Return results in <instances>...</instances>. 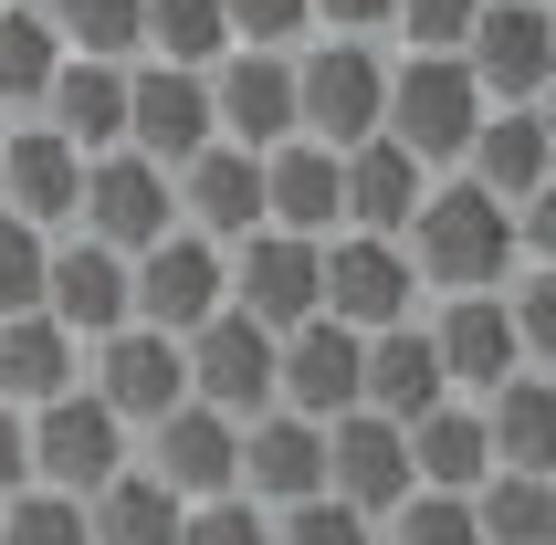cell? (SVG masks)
<instances>
[{
    "label": "cell",
    "instance_id": "1",
    "mask_svg": "<svg viewBox=\"0 0 556 545\" xmlns=\"http://www.w3.org/2000/svg\"><path fill=\"white\" fill-rule=\"evenodd\" d=\"M400 252H409V272H420V294H504V283L526 272L515 211H504L494 189H472L463 168H441V179L420 189Z\"/></svg>",
    "mask_w": 556,
    "mask_h": 545
},
{
    "label": "cell",
    "instance_id": "8",
    "mask_svg": "<svg viewBox=\"0 0 556 545\" xmlns=\"http://www.w3.org/2000/svg\"><path fill=\"white\" fill-rule=\"evenodd\" d=\"M85 389L116 409L126 430H148V420H168L189 398V357H179V335H157V326H105V335H85Z\"/></svg>",
    "mask_w": 556,
    "mask_h": 545
},
{
    "label": "cell",
    "instance_id": "28",
    "mask_svg": "<svg viewBox=\"0 0 556 545\" xmlns=\"http://www.w3.org/2000/svg\"><path fill=\"white\" fill-rule=\"evenodd\" d=\"M472 409H483L494 472H556V367H515V378L483 389Z\"/></svg>",
    "mask_w": 556,
    "mask_h": 545
},
{
    "label": "cell",
    "instance_id": "34",
    "mask_svg": "<svg viewBox=\"0 0 556 545\" xmlns=\"http://www.w3.org/2000/svg\"><path fill=\"white\" fill-rule=\"evenodd\" d=\"M220 53H231V31H220V0H148V63L211 74Z\"/></svg>",
    "mask_w": 556,
    "mask_h": 545
},
{
    "label": "cell",
    "instance_id": "10",
    "mask_svg": "<svg viewBox=\"0 0 556 545\" xmlns=\"http://www.w3.org/2000/svg\"><path fill=\"white\" fill-rule=\"evenodd\" d=\"M357 357H368V335L337 326V315L283 326L274 335V409H294V420H346V409H357Z\"/></svg>",
    "mask_w": 556,
    "mask_h": 545
},
{
    "label": "cell",
    "instance_id": "11",
    "mask_svg": "<svg viewBox=\"0 0 556 545\" xmlns=\"http://www.w3.org/2000/svg\"><path fill=\"white\" fill-rule=\"evenodd\" d=\"M126 315L157 335H189L200 315H220V242L200 231H157L137 263H126Z\"/></svg>",
    "mask_w": 556,
    "mask_h": 545
},
{
    "label": "cell",
    "instance_id": "40",
    "mask_svg": "<svg viewBox=\"0 0 556 545\" xmlns=\"http://www.w3.org/2000/svg\"><path fill=\"white\" fill-rule=\"evenodd\" d=\"M274 545H378V524L337 493H305V504H283L274 515Z\"/></svg>",
    "mask_w": 556,
    "mask_h": 545
},
{
    "label": "cell",
    "instance_id": "20",
    "mask_svg": "<svg viewBox=\"0 0 556 545\" xmlns=\"http://www.w3.org/2000/svg\"><path fill=\"white\" fill-rule=\"evenodd\" d=\"M326 493L337 504H357V515H389L400 493H420L409 483V441H400V420H378V409H346V420H326Z\"/></svg>",
    "mask_w": 556,
    "mask_h": 545
},
{
    "label": "cell",
    "instance_id": "18",
    "mask_svg": "<svg viewBox=\"0 0 556 545\" xmlns=\"http://www.w3.org/2000/svg\"><path fill=\"white\" fill-rule=\"evenodd\" d=\"M220 304H242L252 326H305L315 315V242H294V231H252V242L220 252Z\"/></svg>",
    "mask_w": 556,
    "mask_h": 545
},
{
    "label": "cell",
    "instance_id": "25",
    "mask_svg": "<svg viewBox=\"0 0 556 545\" xmlns=\"http://www.w3.org/2000/svg\"><path fill=\"white\" fill-rule=\"evenodd\" d=\"M42 315H53V326H74V335L126 326V252L85 242V231H63L53 263H42Z\"/></svg>",
    "mask_w": 556,
    "mask_h": 545
},
{
    "label": "cell",
    "instance_id": "42",
    "mask_svg": "<svg viewBox=\"0 0 556 545\" xmlns=\"http://www.w3.org/2000/svg\"><path fill=\"white\" fill-rule=\"evenodd\" d=\"M22 483H31V420L11 409V398H0V504H11Z\"/></svg>",
    "mask_w": 556,
    "mask_h": 545
},
{
    "label": "cell",
    "instance_id": "38",
    "mask_svg": "<svg viewBox=\"0 0 556 545\" xmlns=\"http://www.w3.org/2000/svg\"><path fill=\"white\" fill-rule=\"evenodd\" d=\"M483 0H389V42L400 53H463V31Z\"/></svg>",
    "mask_w": 556,
    "mask_h": 545
},
{
    "label": "cell",
    "instance_id": "9",
    "mask_svg": "<svg viewBox=\"0 0 556 545\" xmlns=\"http://www.w3.org/2000/svg\"><path fill=\"white\" fill-rule=\"evenodd\" d=\"M189 357V398L220 409V420H252V409H274V326H252L242 304H220L200 326L179 335Z\"/></svg>",
    "mask_w": 556,
    "mask_h": 545
},
{
    "label": "cell",
    "instance_id": "29",
    "mask_svg": "<svg viewBox=\"0 0 556 545\" xmlns=\"http://www.w3.org/2000/svg\"><path fill=\"white\" fill-rule=\"evenodd\" d=\"M400 441H409V483H420V493H472L483 472H494V441H483V409H472V398L420 409Z\"/></svg>",
    "mask_w": 556,
    "mask_h": 545
},
{
    "label": "cell",
    "instance_id": "36",
    "mask_svg": "<svg viewBox=\"0 0 556 545\" xmlns=\"http://www.w3.org/2000/svg\"><path fill=\"white\" fill-rule=\"evenodd\" d=\"M0 545H94V535H85V504H74V493L22 483L11 504H0Z\"/></svg>",
    "mask_w": 556,
    "mask_h": 545
},
{
    "label": "cell",
    "instance_id": "16",
    "mask_svg": "<svg viewBox=\"0 0 556 545\" xmlns=\"http://www.w3.org/2000/svg\"><path fill=\"white\" fill-rule=\"evenodd\" d=\"M211 137H231V148H283L294 137V53H231L211 63Z\"/></svg>",
    "mask_w": 556,
    "mask_h": 545
},
{
    "label": "cell",
    "instance_id": "12",
    "mask_svg": "<svg viewBox=\"0 0 556 545\" xmlns=\"http://www.w3.org/2000/svg\"><path fill=\"white\" fill-rule=\"evenodd\" d=\"M148 441V472L179 504H220V493H242V420H220V409H200V398H179L168 420L137 430Z\"/></svg>",
    "mask_w": 556,
    "mask_h": 545
},
{
    "label": "cell",
    "instance_id": "37",
    "mask_svg": "<svg viewBox=\"0 0 556 545\" xmlns=\"http://www.w3.org/2000/svg\"><path fill=\"white\" fill-rule=\"evenodd\" d=\"M42 263H53V231H31L22 211H0V315H31L42 304Z\"/></svg>",
    "mask_w": 556,
    "mask_h": 545
},
{
    "label": "cell",
    "instance_id": "24",
    "mask_svg": "<svg viewBox=\"0 0 556 545\" xmlns=\"http://www.w3.org/2000/svg\"><path fill=\"white\" fill-rule=\"evenodd\" d=\"M337 179H346V231L400 242L409 211H420V189H431V168H420L400 137H357V148H337Z\"/></svg>",
    "mask_w": 556,
    "mask_h": 545
},
{
    "label": "cell",
    "instance_id": "26",
    "mask_svg": "<svg viewBox=\"0 0 556 545\" xmlns=\"http://www.w3.org/2000/svg\"><path fill=\"white\" fill-rule=\"evenodd\" d=\"M31 116L53 126L63 148H85V157H94V148H126V63H85V53H63Z\"/></svg>",
    "mask_w": 556,
    "mask_h": 545
},
{
    "label": "cell",
    "instance_id": "17",
    "mask_svg": "<svg viewBox=\"0 0 556 545\" xmlns=\"http://www.w3.org/2000/svg\"><path fill=\"white\" fill-rule=\"evenodd\" d=\"M126 148L179 168V157L211 148V74H179V63H126Z\"/></svg>",
    "mask_w": 556,
    "mask_h": 545
},
{
    "label": "cell",
    "instance_id": "31",
    "mask_svg": "<svg viewBox=\"0 0 556 545\" xmlns=\"http://www.w3.org/2000/svg\"><path fill=\"white\" fill-rule=\"evenodd\" d=\"M472 535L483 545H556V472H483L472 483Z\"/></svg>",
    "mask_w": 556,
    "mask_h": 545
},
{
    "label": "cell",
    "instance_id": "3",
    "mask_svg": "<svg viewBox=\"0 0 556 545\" xmlns=\"http://www.w3.org/2000/svg\"><path fill=\"white\" fill-rule=\"evenodd\" d=\"M472 126H483V85L463 74V53H400L389 63V116H378V137H400L420 168H463Z\"/></svg>",
    "mask_w": 556,
    "mask_h": 545
},
{
    "label": "cell",
    "instance_id": "13",
    "mask_svg": "<svg viewBox=\"0 0 556 545\" xmlns=\"http://www.w3.org/2000/svg\"><path fill=\"white\" fill-rule=\"evenodd\" d=\"M168 189H179V231H200V242H220V252L263 231V157L231 148V137H211L200 157H179Z\"/></svg>",
    "mask_w": 556,
    "mask_h": 545
},
{
    "label": "cell",
    "instance_id": "7",
    "mask_svg": "<svg viewBox=\"0 0 556 545\" xmlns=\"http://www.w3.org/2000/svg\"><path fill=\"white\" fill-rule=\"evenodd\" d=\"M463 74L483 85V105H546L556 85V11L546 0H483L463 31Z\"/></svg>",
    "mask_w": 556,
    "mask_h": 545
},
{
    "label": "cell",
    "instance_id": "33",
    "mask_svg": "<svg viewBox=\"0 0 556 545\" xmlns=\"http://www.w3.org/2000/svg\"><path fill=\"white\" fill-rule=\"evenodd\" d=\"M53 63H63V42H53V22H42V0H0V105H11V116L42 105Z\"/></svg>",
    "mask_w": 556,
    "mask_h": 545
},
{
    "label": "cell",
    "instance_id": "23",
    "mask_svg": "<svg viewBox=\"0 0 556 545\" xmlns=\"http://www.w3.org/2000/svg\"><path fill=\"white\" fill-rule=\"evenodd\" d=\"M452 398V378H441L431 335H420V315H400V326L368 335V357H357V409H378V420H420V409H441Z\"/></svg>",
    "mask_w": 556,
    "mask_h": 545
},
{
    "label": "cell",
    "instance_id": "39",
    "mask_svg": "<svg viewBox=\"0 0 556 545\" xmlns=\"http://www.w3.org/2000/svg\"><path fill=\"white\" fill-rule=\"evenodd\" d=\"M220 31H231L242 53H294L315 31V11L305 0H220Z\"/></svg>",
    "mask_w": 556,
    "mask_h": 545
},
{
    "label": "cell",
    "instance_id": "4",
    "mask_svg": "<svg viewBox=\"0 0 556 545\" xmlns=\"http://www.w3.org/2000/svg\"><path fill=\"white\" fill-rule=\"evenodd\" d=\"M22 420H31V483L42 493H74V504H85L94 483H116L126 461H137V430L94 389H63V398H42V409H22Z\"/></svg>",
    "mask_w": 556,
    "mask_h": 545
},
{
    "label": "cell",
    "instance_id": "43",
    "mask_svg": "<svg viewBox=\"0 0 556 545\" xmlns=\"http://www.w3.org/2000/svg\"><path fill=\"white\" fill-rule=\"evenodd\" d=\"M315 31H389V0H305Z\"/></svg>",
    "mask_w": 556,
    "mask_h": 545
},
{
    "label": "cell",
    "instance_id": "21",
    "mask_svg": "<svg viewBox=\"0 0 556 545\" xmlns=\"http://www.w3.org/2000/svg\"><path fill=\"white\" fill-rule=\"evenodd\" d=\"M463 179L494 189L504 211L535 200V189H556V126H546V105H483V126H472V148H463Z\"/></svg>",
    "mask_w": 556,
    "mask_h": 545
},
{
    "label": "cell",
    "instance_id": "19",
    "mask_svg": "<svg viewBox=\"0 0 556 545\" xmlns=\"http://www.w3.org/2000/svg\"><path fill=\"white\" fill-rule=\"evenodd\" d=\"M326 493V420H294V409H252L242 420V504L283 515Z\"/></svg>",
    "mask_w": 556,
    "mask_h": 545
},
{
    "label": "cell",
    "instance_id": "2",
    "mask_svg": "<svg viewBox=\"0 0 556 545\" xmlns=\"http://www.w3.org/2000/svg\"><path fill=\"white\" fill-rule=\"evenodd\" d=\"M389 116V53L378 31H315L294 42V137L315 148H357Z\"/></svg>",
    "mask_w": 556,
    "mask_h": 545
},
{
    "label": "cell",
    "instance_id": "14",
    "mask_svg": "<svg viewBox=\"0 0 556 545\" xmlns=\"http://www.w3.org/2000/svg\"><path fill=\"white\" fill-rule=\"evenodd\" d=\"M420 335H431V357H441V378H452V398H483V389H504V378L526 367L504 294H441L431 315H420Z\"/></svg>",
    "mask_w": 556,
    "mask_h": 545
},
{
    "label": "cell",
    "instance_id": "22",
    "mask_svg": "<svg viewBox=\"0 0 556 545\" xmlns=\"http://www.w3.org/2000/svg\"><path fill=\"white\" fill-rule=\"evenodd\" d=\"M263 231H294V242H326V231H346L337 148H315V137H283V148H263Z\"/></svg>",
    "mask_w": 556,
    "mask_h": 545
},
{
    "label": "cell",
    "instance_id": "5",
    "mask_svg": "<svg viewBox=\"0 0 556 545\" xmlns=\"http://www.w3.org/2000/svg\"><path fill=\"white\" fill-rule=\"evenodd\" d=\"M315 315H337V326H357V335L420 315V272H409V252L378 242V231H326V242H315Z\"/></svg>",
    "mask_w": 556,
    "mask_h": 545
},
{
    "label": "cell",
    "instance_id": "35",
    "mask_svg": "<svg viewBox=\"0 0 556 545\" xmlns=\"http://www.w3.org/2000/svg\"><path fill=\"white\" fill-rule=\"evenodd\" d=\"M378 545H483L472 535V493H400L378 515Z\"/></svg>",
    "mask_w": 556,
    "mask_h": 545
},
{
    "label": "cell",
    "instance_id": "6",
    "mask_svg": "<svg viewBox=\"0 0 556 545\" xmlns=\"http://www.w3.org/2000/svg\"><path fill=\"white\" fill-rule=\"evenodd\" d=\"M74 231L137 263L157 231H179V189H168V168L137 157V148H94L85 157V200H74Z\"/></svg>",
    "mask_w": 556,
    "mask_h": 545
},
{
    "label": "cell",
    "instance_id": "44",
    "mask_svg": "<svg viewBox=\"0 0 556 545\" xmlns=\"http://www.w3.org/2000/svg\"><path fill=\"white\" fill-rule=\"evenodd\" d=\"M0 137H11V116H0Z\"/></svg>",
    "mask_w": 556,
    "mask_h": 545
},
{
    "label": "cell",
    "instance_id": "15",
    "mask_svg": "<svg viewBox=\"0 0 556 545\" xmlns=\"http://www.w3.org/2000/svg\"><path fill=\"white\" fill-rule=\"evenodd\" d=\"M74 200H85V148H63L42 116H11L0 137V211H22L31 231H74Z\"/></svg>",
    "mask_w": 556,
    "mask_h": 545
},
{
    "label": "cell",
    "instance_id": "32",
    "mask_svg": "<svg viewBox=\"0 0 556 545\" xmlns=\"http://www.w3.org/2000/svg\"><path fill=\"white\" fill-rule=\"evenodd\" d=\"M42 22L85 63H148V0H42Z\"/></svg>",
    "mask_w": 556,
    "mask_h": 545
},
{
    "label": "cell",
    "instance_id": "27",
    "mask_svg": "<svg viewBox=\"0 0 556 545\" xmlns=\"http://www.w3.org/2000/svg\"><path fill=\"white\" fill-rule=\"evenodd\" d=\"M63 389H85V335L53 326L42 304H31V315H0V398H11V409H42V398H63Z\"/></svg>",
    "mask_w": 556,
    "mask_h": 545
},
{
    "label": "cell",
    "instance_id": "41",
    "mask_svg": "<svg viewBox=\"0 0 556 545\" xmlns=\"http://www.w3.org/2000/svg\"><path fill=\"white\" fill-rule=\"evenodd\" d=\"M179 545H274V515H263V504H242V493H220V504H189Z\"/></svg>",
    "mask_w": 556,
    "mask_h": 545
},
{
    "label": "cell",
    "instance_id": "30",
    "mask_svg": "<svg viewBox=\"0 0 556 545\" xmlns=\"http://www.w3.org/2000/svg\"><path fill=\"white\" fill-rule=\"evenodd\" d=\"M179 524H189V504L157 483L148 461H126L116 483L85 493V535H94V545H179Z\"/></svg>",
    "mask_w": 556,
    "mask_h": 545
}]
</instances>
